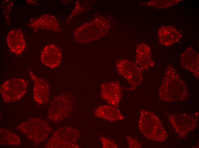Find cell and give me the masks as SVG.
Here are the masks:
<instances>
[{
	"label": "cell",
	"mask_w": 199,
	"mask_h": 148,
	"mask_svg": "<svg viewBox=\"0 0 199 148\" xmlns=\"http://www.w3.org/2000/svg\"><path fill=\"white\" fill-rule=\"evenodd\" d=\"M166 69L159 90V98L168 102L184 100L188 94L186 84L172 65H168Z\"/></svg>",
	"instance_id": "obj_1"
},
{
	"label": "cell",
	"mask_w": 199,
	"mask_h": 148,
	"mask_svg": "<svg viewBox=\"0 0 199 148\" xmlns=\"http://www.w3.org/2000/svg\"><path fill=\"white\" fill-rule=\"evenodd\" d=\"M110 26L108 19L102 16H96L73 31L75 40L78 43L83 44L98 40L108 33Z\"/></svg>",
	"instance_id": "obj_2"
},
{
	"label": "cell",
	"mask_w": 199,
	"mask_h": 148,
	"mask_svg": "<svg viewBox=\"0 0 199 148\" xmlns=\"http://www.w3.org/2000/svg\"><path fill=\"white\" fill-rule=\"evenodd\" d=\"M138 126L141 133L148 139L162 142L167 133L158 117L153 113L142 110L140 113Z\"/></svg>",
	"instance_id": "obj_3"
},
{
	"label": "cell",
	"mask_w": 199,
	"mask_h": 148,
	"mask_svg": "<svg viewBox=\"0 0 199 148\" xmlns=\"http://www.w3.org/2000/svg\"><path fill=\"white\" fill-rule=\"evenodd\" d=\"M17 128L35 144L45 141L51 131V127L46 122L37 117L27 119L22 123Z\"/></svg>",
	"instance_id": "obj_4"
},
{
	"label": "cell",
	"mask_w": 199,
	"mask_h": 148,
	"mask_svg": "<svg viewBox=\"0 0 199 148\" xmlns=\"http://www.w3.org/2000/svg\"><path fill=\"white\" fill-rule=\"evenodd\" d=\"M74 100L70 95L61 94L55 96L51 100L47 117L50 121L59 123L67 118L71 113Z\"/></svg>",
	"instance_id": "obj_5"
},
{
	"label": "cell",
	"mask_w": 199,
	"mask_h": 148,
	"mask_svg": "<svg viewBox=\"0 0 199 148\" xmlns=\"http://www.w3.org/2000/svg\"><path fill=\"white\" fill-rule=\"evenodd\" d=\"M80 136L77 130L69 127L56 130L44 146L48 148H78L76 143Z\"/></svg>",
	"instance_id": "obj_6"
},
{
	"label": "cell",
	"mask_w": 199,
	"mask_h": 148,
	"mask_svg": "<svg viewBox=\"0 0 199 148\" xmlns=\"http://www.w3.org/2000/svg\"><path fill=\"white\" fill-rule=\"evenodd\" d=\"M27 87V83L23 79L15 78L7 80L0 87L2 98L6 102H16L25 94Z\"/></svg>",
	"instance_id": "obj_7"
},
{
	"label": "cell",
	"mask_w": 199,
	"mask_h": 148,
	"mask_svg": "<svg viewBox=\"0 0 199 148\" xmlns=\"http://www.w3.org/2000/svg\"><path fill=\"white\" fill-rule=\"evenodd\" d=\"M198 113L193 115L187 114H170V123L180 137L184 138L194 130L197 125Z\"/></svg>",
	"instance_id": "obj_8"
},
{
	"label": "cell",
	"mask_w": 199,
	"mask_h": 148,
	"mask_svg": "<svg viewBox=\"0 0 199 148\" xmlns=\"http://www.w3.org/2000/svg\"><path fill=\"white\" fill-rule=\"evenodd\" d=\"M116 67L119 74L133 87L139 86L142 82V70L136 63L125 59H121L117 61Z\"/></svg>",
	"instance_id": "obj_9"
},
{
	"label": "cell",
	"mask_w": 199,
	"mask_h": 148,
	"mask_svg": "<svg viewBox=\"0 0 199 148\" xmlns=\"http://www.w3.org/2000/svg\"><path fill=\"white\" fill-rule=\"evenodd\" d=\"M100 96L109 104L117 108L123 96L120 83L117 81L103 83L101 86Z\"/></svg>",
	"instance_id": "obj_10"
},
{
	"label": "cell",
	"mask_w": 199,
	"mask_h": 148,
	"mask_svg": "<svg viewBox=\"0 0 199 148\" xmlns=\"http://www.w3.org/2000/svg\"><path fill=\"white\" fill-rule=\"evenodd\" d=\"M28 74L33 82V96L35 101L39 105H44L48 102L50 86L43 79L35 75L29 70Z\"/></svg>",
	"instance_id": "obj_11"
},
{
	"label": "cell",
	"mask_w": 199,
	"mask_h": 148,
	"mask_svg": "<svg viewBox=\"0 0 199 148\" xmlns=\"http://www.w3.org/2000/svg\"><path fill=\"white\" fill-rule=\"evenodd\" d=\"M28 26L35 32L39 30H46L56 32L61 30L57 18L51 15L45 14L38 18L30 20Z\"/></svg>",
	"instance_id": "obj_12"
},
{
	"label": "cell",
	"mask_w": 199,
	"mask_h": 148,
	"mask_svg": "<svg viewBox=\"0 0 199 148\" xmlns=\"http://www.w3.org/2000/svg\"><path fill=\"white\" fill-rule=\"evenodd\" d=\"M42 63L51 68L58 66L62 59L61 50L57 45L51 44L45 46L42 50L40 56Z\"/></svg>",
	"instance_id": "obj_13"
},
{
	"label": "cell",
	"mask_w": 199,
	"mask_h": 148,
	"mask_svg": "<svg viewBox=\"0 0 199 148\" xmlns=\"http://www.w3.org/2000/svg\"><path fill=\"white\" fill-rule=\"evenodd\" d=\"M199 54L190 46L181 54L180 63L182 67L191 72L197 79L199 75Z\"/></svg>",
	"instance_id": "obj_14"
},
{
	"label": "cell",
	"mask_w": 199,
	"mask_h": 148,
	"mask_svg": "<svg viewBox=\"0 0 199 148\" xmlns=\"http://www.w3.org/2000/svg\"><path fill=\"white\" fill-rule=\"evenodd\" d=\"M151 54L150 48L147 44L141 43L137 45L135 62L142 71L147 70L154 66Z\"/></svg>",
	"instance_id": "obj_15"
},
{
	"label": "cell",
	"mask_w": 199,
	"mask_h": 148,
	"mask_svg": "<svg viewBox=\"0 0 199 148\" xmlns=\"http://www.w3.org/2000/svg\"><path fill=\"white\" fill-rule=\"evenodd\" d=\"M158 37L159 43L164 46L172 45L180 40L182 35L176 28L171 26L164 25L158 29Z\"/></svg>",
	"instance_id": "obj_16"
},
{
	"label": "cell",
	"mask_w": 199,
	"mask_h": 148,
	"mask_svg": "<svg viewBox=\"0 0 199 148\" xmlns=\"http://www.w3.org/2000/svg\"><path fill=\"white\" fill-rule=\"evenodd\" d=\"M8 46L15 54H21L26 47L24 37L22 31L19 29L11 30L8 32L6 38Z\"/></svg>",
	"instance_id": "obj_17"
},
{
	"label": "cell",
	"mask_w": 199,
	"mask_h": 148,
	"mask_svg": "<svg viewBox=\"0 0 199 148\" xmlns=\"http://www.w3.org/2000/svg\"><path fill=\"white\" fill-rule=\"evenodd\" d=\"M94 114L97 117L111 122L123 120L125 118L117 108L112 106H100L96 109Z\"/></svg>",
	"instance_id": "obj_18"
},
{
	"label": "cell",
	"mask_w": 199,
	"mask_h": 148,
	"mask_svg": "<svg viewBox=\"0 0 199 148\" xmlns=\"http://www.w3.org/2000/svg\"><path fill=\"white\" fill-rule=\"evenodd\" d=\"M21 143L20 139L16 134L6 128L0 129V143L1 145H18Z\"/></svg>",
	"instance_id": "obj_19"
},
{
	"label": "cell",
	"mask_w": 199,
	"mask_h": 148,
	"mask_svg": "<svg viewBox=\"0 0 199 148\" xmlns=\"http://www.w3.org/2000/svg\"><path fill=\"white\" fill-rule=\"evenodd\" d=\"M182 0H155L141 2L140 4L158 9L168 8L177 4Z\"/></svg>",
	"instance_id": "obj_20"
},
{
	"label": "cell",
	"mask_w": 199,
	"mask_h": 148,
	"mask_svg": "<svg viewBox=\"0 0 199 148\" xmlns=\"http://www.w3.org/2000/svg\"><path fill=\"white\" fill-rule=\"evenodd\" d=\"M90 1H77L71 13L67 19V21H69L74 17L88 10L90 8Z\"/></svg>",
	"instance_id": "obj_21"
},
{
	"label": "cell",
	"mask_w": 199,
	"mask_h": 148,
	"mask_svg": "<svg viewBox=\"0 0 199 148\" xmlns=\"http://www.w3.org/2000/svg\"><path fill=\"white\" fill-rule=\"evenodd\" d=\"M13 4V1L10 0L4 1L2 3V9L5 17L8 22H9L10 15Z\"/></svg>",
	"instance_id": "obj_22"
},
{
	"label": "cell",
	"mask_w": 199,
	"mask_h": 148,
	"mask_svg": "<svg viewBox=\"0 0 199 148\" xmlns=\"http://www.w3.org/2000/svg\"><path fill=\"white\" fill-rule=\"evenodd\" d=\"M103 148H117L118 146L115 142L106 137L102 136L100 137Z\"/></svg>",
	"instance_id": "obj_23"
},
{
	"label": "cell",
	"mask_w": 199,
	"mask_h": 148,
	"mask_svg": "<svg viewBox=\"0 0 199 148\" xmlns=\"http://www.w3.org/2000/svg\"><path fill=\"white\" fill-rule=\"evenodd\" d=\"M126 137L129 148H139L142 147V144L135 138L128 135H126Z\"/></svg>",
	"instance_id": "obj_24"
}]
</instances>
